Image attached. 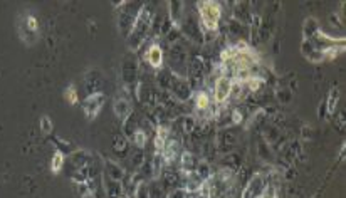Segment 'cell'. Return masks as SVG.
<instances>
[{"mask_svg":"<svg viewBox=\"0 0 346 198\" xmlns=\"http://www.w3.org/2000/svg\"><path fill=\"white\" fill-rule=\"evenodd\" d=\"M276 186H272V185H268L265 186V190L262 191V195H260L259 198H276Z\"/></svg>","mask_w":346,"mask_h":198,"instance_id":"cell-32","label":"cell"},{"mask_svg":"<svg viewBox=\"0 0 346 198\" xmlns=\"http://www.w3.org/2000/svg\"><path fill=\"white\" fill-rule=\"evenodd\" d=\"M121 198H129V196H126V195H123V196H121Z\"/></svg>","mask_w":346,"mask_h":198,"instance_id":"cell-34","label":"cell"},{"mask_svg":"<svg viewBox=\"0 0 346 198\" xmlns=\"http://www.w3.org/2000/svg\"><path fill=\"white\" fill-rule=\"evenodd\" d=\"M146 186H148L150 198H167V190L163 188L162 183H158V180H151L150 185L146 183Z\"/></svg>","mask_w":346,"mask_h":198,"instance_id":"cell-23","label":"cell"},{"mask_svg":"<svg viewBox=\"0 0 346 198\" xmlns=\"http://www.w3.org/2000/svg\"><path fill=\"white\" fill-rule=\"evenodd\" d=\"M180 172H181V175H187V173H192V172H195L197 169V160H195V156L192 155V153H189V151H183L180 155Z\"/></svg>","mask_w":346,"mask_h":198,"instance_id":"cell-17","label":"cell"},{"mask_svg":"<svg viewBox=\"0 0 346 198\" xmlns=\"http://www.w3.org/2000/svg\"><path fill=\"white\" fill-rule=\"evenodd\" d=\"M71 161H72V165L76 166V169L79 168H86L91 165V161H93V158H91V155L88 151H84V150H77L74 151L71 155Z\"/></svg>","mask_w":346,"mask_h":198,"instance_id":"cell-18","label":"cell"},{"mask_svg":"<svg viewBox=\"0 0 346 198\" xmlns=\"http://www.w3.org/2000/svg\"><path fill=\"white\" fill-rule=\"evenodd\" d=\"M232 118H234V120H232V121H234L235 124L237 123H241L242 121V116H241V111L239 109H235L234 112H232Z\"/></svg>","mask_w":346,"mask_h":198,"instance_id":"cell-33","label":"cell"},{"mask_svg":"<svg viewBox=\"0 0 346 198\" xmlns=\"http://www.w3.org/2000/svg\"><path fill=\"white\" fill-rule=\"evenodd\" d=\"M99 86H101V77L98 71H91L88 77H86V88H88V94H94L99 93Z\"/></svg>","mask_w":346,"mask_h":198,"instance_id":"cell-21","label":"cell"},{"mask_svg":"<svg viewBox=\"0 0 346 198\" xmlns=\"http://www.w3.org/2000/svg\"><path fill=\"white\" fill-rule=\"evenodd\" d=\"M338 99H339V91L336 88H333L330 94H328V99L325 101V106L328 109V115H334V111H336V106H338Z\"/></svg>","mask_w":346,"mask_h":198,"instance_id":"cell-22","label":"cell"},{"mask_svg":"<svg viewBox=\"0 0 346 198\" xmlns=\"http://www.w3.org/2000/svg\"><path fill=\"white\" fill-rule=\"evenodd\" d=\"M178 29L181 32V36H187L190 41L203 42V29L200 25V20L195 19L194 14L185 12L183 17H181L180 24H178Z\"/></svg>","mask_w":346,"mask_h":198,"instance_id":"cell-3","label":"cell"},{"mask_svg":"<svg viewBox=\"0 0 346 198\" xmlns=\"http://www.w3.org/2000/svg\"><path fill=\"white\" fill-rule=\"evenodd\" d=\"M314 198H317V196H314Z\"/></svg>","mask_w":346,"mask_h":198,"instance_id":"cell-35","label":"cell"},{"mask_svg":"<svg viewBox=\"0 0 346 198\" xmlns=\"http://www.w3.org/2000/svg\"><path fill=\"white\" fill-rule=\"evenodd\" d=\"M145 58H146V62L150 64V67H153V69H156V71L162 69L163 64H165V52H163V47L156 42L151 44L148 47Z\"/></svg>","mask_w":346,"mask_h":198,"instance_id":"cell-10","label":"cell"},{"mask_svg":"<svg viewBox=\"0 0 346 198\" xmlns=\"http://www.w3.org/2000/svg\"><path fill=\"white\" fill-rule=\"evenodd\" d=\"M301 52L306 59H308L309 62H313V64H320V62L326 61L325 59V54L321 52L320 49H317L316 46L311 41H308V39H303V44H301Z\"/></svg>","mask_w":346,"mask_h":198,"instance_id":"cell-12","label":"cell"},{"mask_svg":"<svg viewBox=\"0 0 346 198\" xmlns=\"http://www.w3.org/2000/svg\"><path fill=\"white\" fill-rule=\"evenodd\" d=\"M121 123H123V136L129 141V139H131L133 134L140 129V124H138L140 120H138V116H136V115H135V111H133L131 115H129V116L126 118V120H123Z\"/></svg>","mask_w":346,"mask_h":198,"instance_id":"cell-16","label":"cell"},{"mask_svg":"<svg viewBox=\"0 0 346 198\" xmlns=\"http://www.w3.org/2000/svg\"><path fill=\"white\" fill-rule=\"evenodd\" d=\"M317 31H320V24H317V20L314 19V17H308V19L304 20V24H303V36H304V39L311 41V39L316 36Z\"/></svg>","mask_w":346,"mask_h":198,"instance_id":"cell-20","label":"cell"},{"mask_svg":"<svg viewBox=\"0 0 346 198\" xmlns=\"http://www.w3.org/2000/svg\"><path fill=\"white\" fill-rule=\"evenodd\" d=\"M19 34H20L22 41H24L25 44H29V46H32V44L37 41V36H39V22H37V19L32 14H27L24 19L20 20V24H19Z\"/></svg>","mask_w":346,"mask_h":198,"instance_id":"cell-6","label":"cell"},{"mask_svg":"<svg viewBox=\"0 0 346 198\" xmlns=\"http://www.w3.org/2000/svg\"><path fill=\"white\" fill-rule=\"evenodd\" d=\"M39 124H41V131H42V133H45V134H50V133H52L54 123L50 121V118H49V116H42V118H41V121H39Z\"/></svg>","mask_w":346,"mask_h":198,"instance_id":"cell-29","label":"cell"},{"mask_svg":"<svg viewBox=\"0 0 346 198\" xmlns=\"http://www.w3.org/2000/svg\"><path fill=\"white\" fill-rule=\"evenodd\" d=\"M170 96L177 101V103L183 104L192 98V84L187 77H180L175 76L172 81V86H170Z\"/></svg>","mask_w":346,"mask_h":198,"instance_id":"cell-4","label":"cell"},{"mask_svg":"<svg viewBox=\"0 0 346 198\" xmlns=\"http://www.w3.org/2000/svg\"><path fill=\"white\" fill-rule=\"evenodd\" d=\"M113 111H115V115L123 121L133 112V107H131V103H129L128 98H124V96H118V98L115 99V104H113Z\"/></svg>","mask_w":346,"mask_h":198,"instance_id":"cell-13","label":"cell"},{"mask_svg":"<svg viewBox=\"0 0 346 198\" xmlns=\"http://www.w3.org/2000/svg\"><path fill=\"white\" fill-rule=\"evenodd\" d=\"M64 163H66V155L62 151L56 150L52 155V161H50V169H52V173L58 175L62 169V166H64Z\"/></svg>","mask_w":346,"mask_h":198,"instance_id":"cell-24","label":"cell"},{"mask_svg":"<svg viewBox=\"0 0 346 198\" xmlns=\"http://www.w3.org/2000/svg\"><path fill=\"white\" fill-rule=\"evenodd\" d=\"M104 177L116 180V182H123L124 177H126V173H124V169L120 163H116L113 160H106L104 161Z\"/></svg>","mask_w":346,"mask_h":198,"instance_id":"cell-14","label":"cell"},{"mask_svg":"<svg viewBox=\"0 0 346 198\" xmlns=\"http://www.w3.org/2000/svg\"><path fill=\"white\" fill-rule=\"evenodd\" d=\"M131 143L135 145V148H140V150H143L145 146H146V143H148V134H146V131H143V129H138V131H136L133 136H131Z\"/></svg>","mask_w":346,"mask_h":198,"instance_id":"cell-26","label":"cell"},{"mask_svg":"<svg viewBox=\"0 0 346 198\" xmlns=\"http://www.w3.org/2000/svg\"><path fill=\"white\" fill-rule=\"evenodd\" d=\"M151 20H153V10L148 9V5H143L138 10V15L135 19V24L131 27V32L126 37L128 41V47L131 52L138 50L148 39L150 32H151Z\"/></svg>","mask_w":346,"mask_h":198,"instance_id":"cell-1","label":"cell"},{"mask_svg":"<svg viewBox=\"0 0 346 198\" xmlns=\"http://www.w3.org/2000/svg\"><path fill=\"white\" fill-rule=\"evenodd\" d=\"M103 183H104V190H106L108 198H121L124 195L123 182H116V180L103 177Z\"/></svg>","mask_w":346,"mask_h":198,"instance_id":"cell-15","label":"cell"},{"mask_svg":"<svg viewBox=\"0 0 346 198\" xmlns=\"http://www.w3.org/2000/svg\"><path fill=\"white\" fill-rule=\"evenodd\" d=\"M121 77L124 86H135L136 88V79H138V61L133 52H128L123 58L121 62Z\"/></svg>","mask_w":346,"mask_h":198,"instance_id":"cell-5","label":"cell"},{"mask_svg":"<svg viewBox=\"0 0 346 198\" xmlns=\"http://www.w3.org/2000/svg\"><path fill=\"white\" fill-rule=\"evenodd\" d=\"M265 186L268 185H265L262 175H256V177H252V180L249 182L246 188H244L242 198H259L262 195V191L265 190Z\"/></svg>","mask_w":346,"mask_h":198,"instance_id":"cell-11","label":"cell"},{"mask_svg":"<svg viewBox=\"0 0 346 198\" xmlns=\"http://www.w3.org/2000/svg\"><path fill=\"white\" fill-rule=\"evenodd\" d=\"M113 150H115V153H118V155L124 156L128 153V139L124 136H118L115 139V146H113Z\"/></svg>","mask_w":346,"mask_h":198,"instance_id":"cell-27","label":"cell"},{"mask_svg":"<svg viewBox=\"0 0 346 198\" xmlns=\"http://www.w3.org/2000/svg\"><path fill=\"white\" fill-rule=\"evenodd\" d=\"M131 198H150V193H148V186H146V182L140 183L138 186H136L135 193Z\"/></svg>","mask_w":346,"mask_h":198,"instance_id":"cell-30","label":"cell"},{"mask_svg":"<svg viewBox=\"0 0 346 198\" xmlns=\"http://www.w3.org/2000/svg\"><path fill=\"white\" fill-rule=\"evenodd\" d=\"M212 101H210V96L205 91H200L195 96V107L198 111H207L208 107H210Z\"/></svg>","mask_w":346,"mask_h":198,"instance_id":"cell-25","label":"cell"},{"mask_svg":"<svg viewBox=\"0 0 346 198\" xmlns=\"http://www.w3.org/2000/svg\"><path fill=\"white\" fill-rule=\"evenodd\" d=\"M187 196H189V191H187L183 186H177V188H173L167 195V198H187Z\"/></svg>","mask_w":346,"mask_h":198,"instance_id":"cell-31","label":"cell"},{"mask_svg":"<svg viewBox=\"0 0 346 198\" xmlns=\"http://www.w3.org/2000/svg\"><path fill=\"white\" fill-rule=\"evenodd\" d=\"M230 89H232V81L230 77H227L222 74L220 77L215 79V86H214V101L217 104H224L227 99L230 98Z\"/></svg>","mask_w":346,"mask_h":198,"instance_id":"cell-9","label":"cell"},{"mask_svg":"<svg viewBox=\"0 0 346 198\" xmlns=\"http://www.w3.org/2000/svg\"><path fill=\"white\" fill-rule=\"evenodd\" d=\"M64 99L67 101V104H71V106H74L77 104V101H79V96H77V91H76V88L72 86H67L64 89Z\"/></svg>","mask_w":346,"mask_h":198,"instance_id":"cell-28","label":"cell"},{"mask_svg":"<svg viewBox=\"0 0 346 198\" xmlns=\"http://www.w3.org/2000/svg\"><path fill=\"white\" fill-rule=\"evenodd\" d=\"M135 4L133 2H124L123 7L120 9V19H118V24H120V32L124 37L129 36L131 32V27L135 24V19L138 15V10H133Z\"/></svg>","mask_w":346,"mask_h":198,"instance_id":"cell-7","label":"cell"},{"mask_svg":"<svg viewBox=\"0 0 346 198\" xmlns=\"http://www.w3.org/2000/svg\"><path fill=\"white\" fill-rule=\"evenodd\" d=\"M183 7H185L183 2H168V9H170L168 10V17H170V20H172L177 27L180 24L181 17H183V14H185Z\"/></svg>","mask_w":346,"mask_h":198,"instance_id":"cell-19","label":"cell"},{"mask_svg":"<svg viewBox=\"0 0 346 198\" xmlns=\"http://www.w3.org/2000/svg\"><path fill=\"white\" fill-rule=\"evenodd\" d=\"M104 99H106L104 94L101 91L94 94H88V98L83 101V111L88 120H94V118L99 115V111L103 109L104 106Z\"/></svg>","mask_w":346,"mask_h":198,"instance_id":"cell-8","label":"cell"},{"mask_svg":"<svg viewBox=\"0 0 346 198\" xmlns=\"http://www.w3.org/2000/svg\"><path fill=\"white\" fill-rule=\"evenodd\" d=\"M198 15H200V25L203 31L215 32L219 29L220 19H222V7L219 2H212V0H203V2L197 4Z\"/></svg>","mask_w":346,"mask_h":198,"instance_id":"cell-2","label":"cell"}]
</instances>
